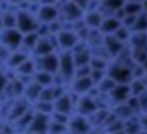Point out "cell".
<instances>
[{
	"label": "cell",
	"mask_w": 147,
	"mask_h": 134,
	"mask_svg": "<svg viewBox=\"0 0 147 134\" xmlns=\"http://www.w3.org/2000/svg\"><path fill=\"white\" fill-rule=\"evenodd\" d=\"M111 134H126V132H125V131L121 129V131H116V132H111Z\"/></svg>",
	"instance_id": "4fadbf2b"
},
{
	"label": "cell",
	"mask_w": 147,
	"mask_h": 134,
	"mask_svg": "<svg viewBox=\"0 0 147 134\" xmlns=\"http://www.w3.org/2000/svg\"><path fill=\"white\" fill-rule=\"evenodd\" d=\"M119 41H123V43H128V40H130V36H131V31L128 29V28H125V26H119L114 33H113Z\"/></svg>",
	"instance_id": "9c48e42d"
},
{
	"label": "cell",
	"mask_w": 147,
	"mask_h": 134,
	"mask_svg": "<svg viewBox=\"0 0 147 134\" xmlns=\"http://www.w3.org/2000/svg\"><path fill=\"white\" fill-rule=\"evenodd\" d=\"M140 65H142V67H144V71H145V72H147V57H145V58H144V60H142V62H140Z\"/></svg>",
	"instance_id": "7c38bea8"
},
{
	"label": "cell",
	"mask_w": 147,
	"mask_h": 134,
	"mask_svg": "<svg viewBox=\"0 0 147 134\" xmlns=\"http://www.w3.org/2000/svg\"><path fill=\"white\" fill-rule=\"evenodd\" d=\"M140 134H147V132H145V131H142V132H140Z\"/></svg>",
	"instance_id": "2e32d148"
},
{
	"label": "cell",
	"mask_w": 147,
	"mask_h": 134,
	"mask_svg": "<svg viewBox=\"0 0 147 134\" xmlns=\"http://www.w3.org/2000/svg\"><path fill=\"white\" fill-rule=\"evenodd\" d=\"M140 4H142V11L147 12V0H140Z\"/></svg>",
	"instance_id": "8fae6325"
},
{
	"label": "cell",
	"mask_w": 147,
	"mask_h": 134,
	"mask_svg": "<svg viewBox=\"0 0 147 134\" xmlns=\"http://www.w3.org/2000/svg\"><path fill=\"white\" fill-rule=\"evenodd\" d=\"M126 43H123V41H119L114 34H104L102 36V43H100V46L104 48V52L107 53V57L113 60V58H116L126 46H125Z\"/></svg>",
	"instance_id": "7a4b0ae2"
},
{
	"label": "cell",
	"mask_w": 147,
	"mask_h": 134,
	"mask_svg": "<svg viewBox=\"0 0 147 134\" xmlns=\"http://www.w3.org/2000/svg\"><path fill=\"white\" fill-rule=\"evenodd\" d=\"M123 131L126 134H140L142 127H140V122H138V115H131V117L125 119L123 120Z\"/></svg>",
	"instance_id": "5b68a950"
},
{
	"label": "cell",
	"mask_w": 147,
	"mask_h": 134,
	"mask_svg": "<svg viewBox=\"0 0 147 134\" xmlns=\"http://www.w3.org/2000/svg\"><path fill=\"white\" fill-rule=\"evenodd\" d=\"M144 81H145V84H147V72L144 74Z\"/></svg>",
	"instance_id": "5bb4252c"
},
{
	"label": "cell",
	"mask_w": 147,
	"mask_h": 134,
	"mask_svg": "<svg viewBox=\"0 0 147 134\" xmlns=\"http://www.w3.org/2000/svg\"><path fill=\"white\" fill-rule=\"evenodd\" d=\"M138 122H140V127H142V131H145V132H147V112H142V113H138Z\"/></svg>",
	"instance_id": "30bf717a"
},
{
	"label": "cell",
	"mask_w": 147,
	"mask_h": 134,
	"mask_svg": "<svg viewBox=\"0 0 147 134\" xmlns=\"http://www.w3.org/2000/svg\"><path fill=\"white\" fill-rule=\"evenodd\" d=\"M130 86L128 84H121V83H116L114 86H113V90L107 93V103H109V108H113L114 105H118V103H123V101H126L128 98H130Z\"/></svg>",
	"instance_id": "3957f363"
},
{
	"label": "cell",
	"mask_w": 147,
	"mask_h": 134,
	"mask_svg": "<svg viewBox=\"0 0 147 134\" xmlns=\"http://www.w3.org/2000/svg\"><path fill=\"white\" fill-rule=\"evenodd\" d=\"M106 74L114 83H121V84H128L133 79V76H131V65L130 64H125L121 60H116V58L109 62Z\"/></svg>",
	"instance_id": "6da1fadb"
},
{
	"label": "cell",
	"mask_w": 147,
	"mask_h": 134,
	"mask_svg": "<svg viewBox=\"0 0 147 134\" xmlns=\"http://www.w3.org/2000/svg\"><path fill=\"white\" fill-rule=\"evenodd\" d=\"M125 2H140V0H125Z\"/></svg>",
	"instance_id": "9a60e30c"
},
{
	"label": "cell",
	"mask_w": 147,
	"mask_h": 134,
	"mask_svg": "<svg viewBox=\"0 0 147 134\" xmlns=\"http://www.w3.org/2000/svg\"><path fill=\"white\" fill-rule=\"evenodd\" d=\"M123 12H125V16H137L138 12H142V4L140 2H125Z\"/></svg>",
	"instance_id": "ba28073f"
},
{
	"label": "cell",
	"mask_w": 147,
	"mask_h": 134,
	"mask_svg": "<svg viewBox=\"0 0 147 134\" xmlns=\"http://www.w3.org/2000/svg\"><path fill=\"white\" fill-rule=\"evenodd\" d=\"M131 33H147V12H138L131 26Z\"/></svg>",
	"instance_id": "8992f818"
},
{
	"label": "cell",
	"mask_w": 147,
	"mask_h": 134,
	"mask_svg": "<svg viewBox=\"0 0 147 134\" xmlns=\"http://www.w3.org/2000/svg\"><path fill=\"white\" fill-rule=\"evenodd\" d=\"M119 26H121V21L119 19H116L114 16H104V19H102V23L99 26V31H100L102 36L104 34H113Z\"/></svg>",
	"instance_id": "277c9868"
},
{
	"label": "cell",
	"mask_w": 147,
	"mask_h": 134,
	"mask_svg": "<svg viewBox=\"0 0 147 134\" xmlns=\"http://www.w3.org/2000/svg\"><path fill=\"white\" fill-rule=\"evenodd\" d=\"M128 86H130V93L135 95V96H138L140 93L147 91V84H145L144 78H133V79L128 83Z\"/></svg>",
	"instance_id": "52a82bcc"
}]
</instances>
